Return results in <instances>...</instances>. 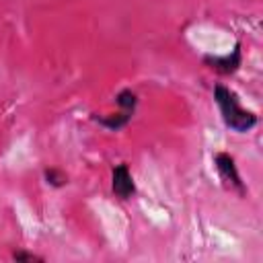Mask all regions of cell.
Instances as JSON below:
<instances>
[{
    "label": "cell",
    "instance_id": "2",
    "mask_svg": "<svg viewBox=\"0 0 263 263\" xmlns=\"http://www.w3.org/2000/svg\"><path fill=\"white\" fill-rule=\"evenodd\" d=\"M214 164H216V171H218L220 179H222L228 187H232V189L238 191L240 195L247 193L245 183H242V179H240V175H238V171H236L234 158H232L230 154H226V152H218V154L214 156Z\"/></svg>",
    "mask_w": 263,
    "mask_h": 263
},
{
    "label": "cell",
    "instance_id": "1",
    "mask_svg": "<svg viewBox=\"0 0 263 263\" xmlns=\"http://www.w3.org/2000/svg\"><path fill=\"white\" fill-rule=\"evenodd\" d=\"M214 99H216V103L220 107V113H222V119H224L226 127H230L232 132L245 134L257 123V115L253 111H247L240 105L236 92L230 90L228 86L218 84L214 88Z\"/></svg>",
    "mask_w": 263,
    "mask_h": 263
},
{
    "label": "cell",
    "instance_id": "8",
    "mask_svg": "<svg viewBox=\"0 0 263 263\" xmlns=\"http://www.w3.org/2000/svg\"><path fill=\"white\" fill-rule=\"evenodd\" d=\"M12 257H14L16 261H43V257L33 255V253H14Z\"/></svg>",
    "mask_w": 263,
    "mask_h": 263
},
{
    "label": "cell",
    "instance_id": "6",
    "mask_svg": "<svg viewBox=\"0 0 263 263\" xmlns=\"http://www.w3.org/2000/svg\"><path fill=\"white\" fill-rule=\"evenodd\" d=\"M117 105L123 109V111H132L134 113V107H136V95L132 90H121L117 95Z\"/></svg>",
    "mask_w": 263,
    "mask_h": 263
},
{
    "label": "cell",
    "instance_id": "3",
    "mask_svg": "<svg viewBox=\"0 0 263 263\" xmlns=\"http://www.w3.org/2000/svg\"><path fill=\"white\" fill-rule=\"evenodd\" d=\"M111 189L119 199H129L136 193V183H134V177H132L127 164H119L113 168Z\"/></svg>",
    "mask_w": 263,
    "mask_h": 263
},
{
    "label": "cell",
    "instance_id": "5",
    "mask_svg": "<svg viewBox=\"0 0 263 263\" xmlns=\"http://www.w3.org/2000/svg\"><path fill=\"white\" fill-rule=\"evenodd\" d=\"M97 119H99V123H103V125L109 127V129H119V127L127 125V121L132 119V111H121V113H117V115H111V117H97Z\"/></svg>",
    "mask_w": 263,
    "mask_h": 263
},
{
    "label": "cell",
    "instance_id": "7",
    "mask_svg": "<svg viewBox=\"0 0 263 263\" xmlns=\"http://www.w3.org/2000/svg\"><path fill=\"white\" fill-rule=\"evenodd\" d=\"M45 177H47V183H51V185H64V181H66V177L62 175V173H58V171H45Z\"/></svg>",
    "mask_w": 263,
    "mask_h": 263
},
{
    "label": "cell",
    "instance_id": "4",
    "mask_svg": "<svg viewBox=\"0 0 263 263\" xmlns=\"http://www.w3.org/2000/svg\"><path fill=\"white\" fill-rule=\"evenodd\" d=\"M208 64H212L214 70L222 72V74H230L240 66V51L238 47L232 51V55H224V58H205Z\"/></svg>",
    "mask_w": 263,
    "mask_h": 263
}]
</instances>
